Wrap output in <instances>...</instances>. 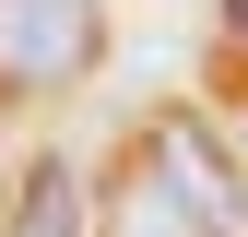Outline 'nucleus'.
I'll return each mask as SVG.
<instances>
[{
	"label": "nucleus",
	"instance_id": "7ed1b4c3",
	"mask_svg": "<svg viewBox=\"0 0 248 237\" xmlns=\"http://www.w3.org/2000/svg\"><path fill=\"white\" fill-rule=\"evenodd\" d=\"M0 237H83V178H71V154H36V166H24Z\"/></svg>",
	"mask_w": 248,
	"mask_h": 237
},
{
	"label": "nucleus",
	"instance_id": "f257e3e1",
	"mask_svg": "<svg viewBox=\"0 0 248 237\" xmlns=\"http://www.w3.org/2000/svg\"><path fill=\"white\" fill-rule=\"evenodd\" d=\"M142 166L166 178V190L189 202V214H201L213 237H236V225H248V178H236V154H225V142L201 131L189 107H166V118H154V131H142Z\"/></svg>",
	"mask_w": 248,
	"mask_h": 237
},
{
	"label": "nucleus",
	"instance_id": "20e7f679",
	"mask_svg": "<svg viewBox=\"0 0 248 237\" xmlns=\"http://www.w3.org/2000/svg\"><path fill=\"white\" fill-rule=\"evenodd\" d=\"M107 237H213V225H201L189 202H177L166 178L130 154V178H118V202H107Z\"/></svg>",
	"mask_w": 248,
	"mask_h": 237
},
{
	"label": "nucleus",
	"instance_id": "f03ea898",
	"mask_svg": "<svg viewBox=\"0 0 248 237\" xmlns=\"http://www.w3.org/2000/svg\"><path fill=\"white\" fill-rule=\"evenodd\" d=\"M107 48V0H0V71L12 83H71Z\"/></svg>",
	"mask_w": 248,
	"mask_h": 237
}]
</instances>
